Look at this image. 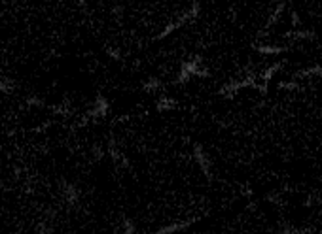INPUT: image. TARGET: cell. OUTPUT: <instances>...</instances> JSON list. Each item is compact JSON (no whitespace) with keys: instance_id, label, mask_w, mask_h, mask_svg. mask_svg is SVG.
<instances>
[{"instance_id":"obj_1","label":"cell","mask_w":322,"mask_h":234,"mask_svg":"<svg viewBox=\"0 0 322 234\" xmlns=\"http://www.w3.org/2000/svg\"><path fill=\"white\" fill-rule=\"evenodd\" d=\"M209 76H211V70L207 66H203V55L197 53L182 61L180 66H178V74L174 78V83L186 85L194 78H209Z\"/></svg>"},{"instance_id":"obj_2","label":"cell","mask_w":322,"mask_h":234,"mask_svg":"<svg viewBox=\"0 0 322 234\" xmlns=\"http://www.w3.org/2000/svg\"><path fill=\"white\" fill-rule=\"evenodd\" d=\"M201 2H191L188 8L182 12L180 16H176V19H173V21H169V23L161 29V31L157 32L156 36H154V42H161V40H167L169 36H173L176 31H180L182 27H186L188 23H191V21H196L197 17L201 16Z\"/></svg>"},{"instance_id":"obj_3","label":"cell","mask_w":322,"mask_h":234,"mask_svg":"<svg viewBox=\"0 0 322 234\" xmlns=\"http://www.w3.org/2000/svg\"><path fill=\"white\" fill-rule=\"evenodd\" d=\"M191 155H194V161H196V164L199 166V170H201V174H203L205 178L209 181H212V159L211 155H209V151L205 149L203 144H194V148H191Z\"/></svg>"},{"instance_id":"obj_4","label":"cell","mask_w":322,"mask_h":234,"mask_svg":"<svg viewBox=\"0 0 322 234\" xmlns=\"http://www.w3.org/2000/svg\"><path fill=\"white\" fill-rule=\"evenodd\" d=\"M243 89H260L262 93H266V85H258L252 78H246V79H241V81H229V83H226V85L218 91V94L224 96V98H233V96H235L239 91H243Z\"/></svg>"},{"instance_id":"obj_5","label":"cell","mask_w":322,"mask_h":234,"mask_svg":"<svg viewBox=\"0 0 322 234\" xmlns=\"http://www.w3.org/2000/svg\"><path fill=\"white\" fill-rule=\"evenodd\" d=\"M110 100L104 96V94H97L95 96L91 108L87 109V119H106L108 113H110Z\"/></svg>"},{"instance_id":"obj_6","label":"cell","mask_w":322,"mask_h":234,"mask_svg":"<svg viewBox=\"0 0 322 234\" xmlns=\"http://www.w3.org/2000/svg\"><path fill=\"white\" fill-rule=\"evenodd\" d=\"M197 221H201V217H194V219H182V221H173L169 225H161L157 226L152 234H180L184 230H188L189 226H194Z\"/></svg>"},{"instance_id":"obj_7","label":"cell","mask_w":322,"mask_h":234,"mask_svg":"<svg viewBox=\"0 0 322 234\" xmlns=\"http://www.w3.org/2000/svg\"><path fill=\"white\" fill-rule=\"evenodd\" d=\"M61 193H63V200L67 206L74 208V206L80 202V195H82V193H80V187L74 181L65 180L63 183H61Z\"/></svg>"},{"instance_id":"obj_8","label":"cell","mask_w":322,"mask_h":234,"mask_svg":"<svg viewBox=\"0 0 322 234\" xmlns=\"http://www.w3.org/2000/svg\"><path fill=\"white\" fill-rule=\"evenodd\" d=\"M106 155L110 157V161L116 164V166H121V168H129V159H127V157L121 153V149L116 146L114 138H110V142H108V148H106Z\"/></svg>"},{"instance_id":"obj_9","label":"cell","mask_w":322,"mask_h":234,"mask_svg":"<svg viewBox=\"0 0 322 234\" xmlns=\"http://www.w3.org/2000/svg\"><path fill=\"white\" fill-rule=\"evenodd\" d=\"M254 51L264 57H277V55H283L288 51L286 46H277V44H256Z\"/></svg>"},{"instance_id":"obj_10","label":"cell","mask_w":322,"mask_h":234,"mask_svg":"<svg viewBox=\"0 0 322 234\" xmlns=\"http://www.w3.org/2000/svg\"><path fill=\"white\" fill-rule=\"evenodd\" d=\"M176 108H178V100L173 98V96H169V94H161L156 100V111H159V113L174 111Z\"/></svg>"},{"instance_id":"obj_11","label":"cell","mask_w":322,"mask_h":234,"mask_svg":"<svg viewBox=\"0 0 322 234\" xmlns=\"http://www.w3.org/2000/svg\"><path fill=\"white\" fill-rule=\"evenodd\" d=\"M284 10H286V2H277L275 8H273V12H271V16H269V19H267L266 27H264V31L271 29V27H275V25L281 21V17H283Z\"/></svg>"},{"instance_id":"obj_12","label":"cell","mask_w":322,"mask_h":234,"mask_svg":"<svg viewBox=\"0 0 322 234\" xmlns=\"http://www.w3.org/2000/svg\"><path fill=\"white\" fill-rule=\"evenodd\" d=\"M284 36L294 40V42H298V40L299 42H303V40H314L316 38L314 31H305V29H292V31H288Z\"/></svg>"},{"instance_id":"obj_13","label":"cell","mask_w":322,"mask_h":234,"mask_svg":"<svg viewBox=\"0 0 322 234\" xmlns=\"http://www.w3.org/2000/svg\"><path fill=\"white\" fill-rule=\"evenodd\" d=\"M142 89L146 93H157V91H163V81L157 78V76H150L142 81Z\"/></svg>"},{"instance_id":"obj_14","label":"cell","mask_w":322,"mask_h":234,"mask_svg":"<svg viewBox=\"0 0 322 234\" xmlns=\"http://www.w3.org/2000/svg\"><path fill=\"white\" fill-rule=\"evenodd\" d=\"M23 104L27 108H47V102L38 96V94H29V96H25Z\"/></svg>"},{"instance_id":"obj_15","label":"cell","mask_w":322,"mask_h":234,"mask_svg":"<svg viewBox=\"0 0 322 234\" xmlns=\"http://www.w3.org/2000/svg\"><path fill=\"white\" fill-rule=\"evenodd\" d=\"M121 234H141L137 223L131 217H127V215L121 217Z\"/></svg>"},{"instance_id":"obj_16","label":"cell","mask_w":322,"mask_h":234,"mask_svg":"<svg viewBox=\"0 0 322 234\" xmlns=\"http://www.w3.org/2000/svg\"><path fill=\"white\" fill-rule=\"evenodd\" d=\"M281 70H283V64H281V63H275V64H271L269 68H266V70H264V74H262L260 78H262V81H266V83H269V81L275 78V76H277V74H279Z\"/></svg>"},{"instance_id":"obj_17","label":"cell","mask_w":322,"mask_h":234,"mask_svg":"<svg viewBox=\"0 0 322 234\" xmlns=\"http://www.w3.org/2000/svg\"><path fill=\"white\" fill-rule=\"evenodd\" d=\"M281 234H313L311 230H305V228H299V226H294L290 223H283L281 228H279Z\"/></svg>"},{"instance_id":"obj_18","label":"cell","mask_w":322,"mask_h":234,"mask_svg":"<svg viewBox=\"0 0 322 234\" xmlns=\"http://www.w3.org/2000/svg\"><path fill=\"white\" fill-rule=\"evenodd\" d=\"M16 89V81L10 78H2L0 79V94H6V93H12Z\"/></svg>"},{"instance_id":"obj_19","label":"cell","mask_w":322,"mask_h":234,"mask_svg":"<svg viewBox=\"0 0 322 234\" xmlns=\"http://www.w3.org/2000/svg\"><path fill=\"white\" fill-rule=\"evenodd\" d=\"M104 53L108 55L112 61H123V53H121V49H118V47L106 46L104 47Z\"/></svg>"},{"instance_id":"obj_20","label":"cell","mask_w":322,"mask_h":234,"mask_svg":"<svg viewBox=\"0 0 322 234\" xmlns=\"http://www.w3.org/2000/svg\"><path fill=\"white\" fill-rule=\"evenodd\" d=\"M91 155H93L95 163H99V161H102V159H104L106 151H104L102 148H99V146H93V148H91Z\"/></svg>"},{"instance_id":"obj_21","label":"cell","mask_w":322,"mask_h":234,"mask_svg":"<svg viewBox=\"0 0 322 234\" xmlns=\"http://www.w3.org/2000/svg\"><path fill=\"white\" fill-rule=\"evenodd\" d=\"M34 234H53V232H51V226L47 225L46 221H42V223H38V225H36V230H34Z\"/></svg>"},{"instance_id":"obj_22","label":"cell","mask_w":322,"mask_h":234,"mask_svg":"<svg viewBox=\"0 0 322 234\" xmlns=\"http://www.w3.org/2000/svg\"><path fill=\"white\" fill-rule=\"evenodd\" d=\"M279 89L294 91V89H299V85H298V81H281V83H279Z\"/></svg>"}]
</instances>
